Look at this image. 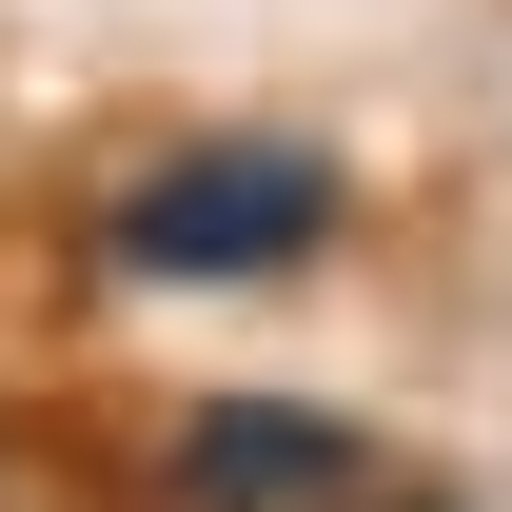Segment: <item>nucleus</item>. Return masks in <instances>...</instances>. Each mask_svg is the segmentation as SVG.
Listing matches in <instances>:
<instances>
[{"label": "nucleus", "instance_id": "nucleus-1", "mask_svg": "<svg viewBox=\"0 0 512 512\" xmlns=\"http://www.w3.org/2000/svg\"><path fill=\"white\" fill-rule=\"evenodd\" d=\"M355 237V178H335V138H158L99 178V256H119L138 296H256V276H316Z\"/></svg>", "mask_w": 512, "mask_h": 512}, {"label": "nucleus", "instance_id": "nucleus-2", "mask_svg": "<svg viewBox=\"0 0 512 512\" xmlns=\"http://www.w3.org/2000/svg\"><path fill=\"white\" fill-rule=\"evenodd\" d=\"M158 493L178 512H375L394 453H375V414H335V394H197L178 453H158Z\"/></svg>", "mask_w": 512, "mask_h": 512}, {"label": "nucleus", "instance_id": "nucleus-3", "mask_svg": "<svg viewBox=\"0 0 512 512\" xmlns=\"http://www.w3.org/2000/svg\"><path fill=\"white\" fill-rule=\"evenodd\" d=\"M375 512H453V493H375Z\"/></svg>", "mask_w": 512, "mask_h": 512}]
</instances>
